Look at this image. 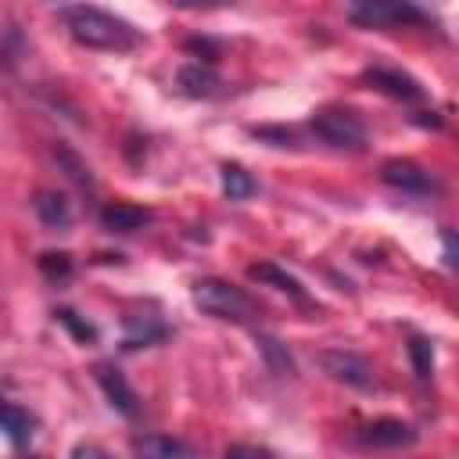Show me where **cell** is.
<instances>
[{
	"instance_id": "277c9868",
	"label": "cell",
	"mask_w": 459,
	"mask_h": 459,
	"mask_svg": "<svg viewBox=\"0 0 459 459\" xmlns=\"http://www.w3.org/2000/svg\"><path fill=\"white\" fill-rule=\"evenodd\" d=\"M312 133H316L323 143L337 147V151H362V147H366V126H362L351 111H337V108L319 111V115L312 118Z\"/></svg>"
},
{
	"instance_id": "8fae6325",
	"label": "cell",
	"mask_w": 459,
	"mask_h": 459,
	"mask_svg": "<svg viewBox=\"0 0 459 459\" xmlns=\"http://www.w3.org/2000/svg\"><path fill=\"white\" fill-rule=\"evenodd\" d=\"M247 276L258 280V283H269L273 290H280V294H287L294 301H305V287L287 269H280L276 262H255V265H247Z\"/></svg>"
},
{
	"instance_id": "2e32d148",
	"label": "cell",
	"mask_w": 459,
	"mask_h": 459,
	"mask_svg": "<svg viewBox=\"0 0 459 459\" xmlns=\"http://www.w3.org/2000/svg\"><path fill=\"white\" fill-rule=\"evenodd\" d=\"M222 194H226L230 201H244V197H251V194H255V179H251V172L240 169V165H222Z\"/></svg>"
},
{
	"instance_id": "9a60e30c",
	"label": "cell",
	"mask_w": 459,
	"mask_h": 459,
	"mask_svg": "<svg viewBox=\"0 0 459 459\" xmlns=\"http://www.w3.org/2000/svg\"><path fill=\"white\" fill-rule=\"evenodd\" d=\"M176 82H179V90H183V93H190V97H212V93H215V86H219L215 72H212V68H204V65H186V68H179Z\"/></svg>"
},
{
	"instance_id": "5b68a950",
	"label": "cell",
	"mask_w": 459,
	"mask_h": 459,
	"mask_svg": "<svg viewBox=\"0 0 459 459\" xmlns=\"http://www.w3.org/2000/svg\"><path fill=\"white\" fill-rule=\"evenodd\" d=\"M319 366H323V373H330L344 387H355V391H369L373 387V366L355 351H344V348L319 351Z\"/></svg>"
},
{
	"instance_id": "30bf717a",
	"label": "cell",
	"mask_w": 459,
	"mask_h": 459,
	"mask_svg": "<svg viewBox=\"0 0 459 459\" xmlns=\"http://www.w3.org/2000/svg\"><path fill=\"white\" fill-rule=\"evenodd\" d=\"M147 222H151V212L140 208V204H126V201H118V204L100 208V226L111 230V233H133V230H143Z\"/></svg>"
},
{
	"instance_id": "7a4b0ae2",
	"label": "cell",
	"mask_w": 459,
	"mask_h": 459,
	"mask_svg": "<svg viewBox=\"0 0 459 459\" xmlns=\"http://www.w3.org/2000/svg\"><path fill=\"white\" fill-rule=\"evenodd\" d=\"M194 305L204 316L233 319V323H244V319L255 316V301L240 287H233V283H226L219 276H204V280L194 283Z\"/></svg>"
},
{
	"instance_id": "52a82bcc",
	"label": "cell",
	"mask_w": 459,
	"mask_h": 459,
	"mask_svg": "<svg viewBox=\"0 0 459 459\" xmlns=\"http://www.w3.org/2000/svg\"><path fill=\"white\" fill-rule=\"evenodd\" d=\"M97 384L104 391V398L111 402V409H118L126 420H136L140 416V402H136V391L129 387V380L115 369V366H97Z\"/></svg>"
},
{
	"instance_id": "d6986e66",
	"label": "cell",
	"mask_w": 459,
	"mask_h": 459,
	"mask_svg": "<svg viewBox=\"0 0 459 459\" xmlns=\"http://www.w3.org/2000/svg\"><path fill=\"white\" fill-rule=\"evenodd\" d=\"M54 161L61 165V169H68V179H75L79 186H93V176H90V169L68 151V147H54Z\"/></svg>"
},
{
	"instance_id": "3957f363",
	"label": "cell",
	"mask_w": 459,
	"mask_h": 459,
	"mask_svg": "<svg viewBox=\"0 0 459 459\" xmlns=\"http://www.w3.org/2000/svg\"><path fill=\"white\" fill-rule=\"evenodd\" d=\"M348 18L362 29H391V25L427 22V14L416 7V0H351Z\"/></svg>"
},
{
	"instance_id": "ba28073f",
	"label": "cell",
	"mask_w": 459,
	"mask_h": 459,
	"mask_svg": "<svg viewBox=\"0 0 459 459\" xmlns=\"http://www.w3.org/2000/svg\"><path fill=\"white\" fill-rule=\"evenodd\" d=\"M362 79H366L373 90H380V93H387V97H398V100H420V97H423L420 82H416L412 75H405V72H394V68H369Z\"/></svg>"
},
{
	"instance_id": "cb8c5ba5",
	"label": "cell",
	"mask_w": 459,
	"mask_h": 459,
	"mask_svg": "<svg viewBox=\"0 0 459 459\" xmlns=\"http://www.w3.org/2000/svg\"><path fill=\"white\" fill-rule=\"evenodd\" d=\"M445 265H455V247H452V233H445Z\"/></svg>"
},
{
	"instance_id": "5bb4252c",
	"label": "cell",
	"mask_w": 459,
	"mask_h": 459,
	"mask_svg": "<svg viewBox=\"0 0 459 459\" xmlns=\"http://www.w3.org/2000/svg\"><path fill=\"white\" fill-rule=\"evenodd\" d=\"M133 452H136V455H161V459H172V455H190V445L179 441V437H165V434H143V437H133Z\"/></svg>"
},
{
	"instance_id": "6da1fadb",
	"label": "cell",
	"mask_w": 459,
	"mask_h": 459,
	"mask_svg": "<svg viewBox=\"0 0 459 459\" xmlns=\"http://www.w3.org/2000/svg\"><path fill=\"white\" fill-rule=\"evenodd\" d=\"M65 25L72 32L75 43L90 47V50H111V54H126L133 47L143 43L140 29L104 7H93V4H72L65 7Z\"/></svg>"
},
{
	"instance_id": "44dd1931",
	"label": "cell",
	"mask_w": 459,
	"mask_h": 459,
	"mask_svg": "<svg viewBox=\"0 0 459 459\" xmlns=\"http://www.w3.org/2000/svg\"><path fill=\"white\" fill-rule=\"evenodd\" d=\"M57 319H61V323H65V326H68V330H72V333H75L79 341H97V330H93L90 323H82V319H75V312H68V308H61V312H57Z\"/></svg>"
},
{
	"instance_id": "7c38bea8",
	"label": "cell",
	"mask_w": 459,
	"mask_h": 459,
	"mask_svg": "<svg viewBox=\"0 0 459 459\" xmlns=\"http://www.w3.org/2000/svg\"><path fill=\"white\" fill-rule=\"evenodd\" d=\"M32 416L29 412H22L18 405H11V402H4L0 398V434L14 445V448H22V445H29L32 441Z\"/></svg>"
},
{
	"instance_id": "ac0fdd59",
	"label": "cell",
	"mask_w": 459,
	"mask_h": 459,
	"mask_svg": "<svg viewBox=\"0 0 459 459\" xmlns=\"http://www.w3.org/2000/svg\"><path fill=\"white\" fill-rule=\"evenodd\" d=\"M409 359H412V369L420 380H430L434 373V344L427 337H412L409 341Z\"/></svg>"
},
{
	"instance_id": "9c48e42d",
	"label": "cell",
	"mask_w": 459,
	"mask_h": 459,
	"mask_svg": "<svg viewBox=\"0 0 459 459\" xmlns=\"http://www.w3.org/2000/svg\"><path fill=\"white\" fill-rule=\"evenodd\" d=\"M416 441V430L402 420H377L362 430V445L369 448H405Z\"/></svg>"
},
{
	"instance_id": "7402d4cb",
	"label": "cell",
	"mask_w": 459,
	"mask_h": 459,
	"mask_svg": "<svg viewBox=\"0 0 459 459\" xmlns=\"http://www.w3.org/2000/svg\"><path fill=\"white\" fill-rule=\"evenodd\" d=\"M172 7H183V11H215V7H226L233 0H169Z\"/></svg>"
},
{
	"instance_id": "e0dca14e",
	"label": "cell",
	"mask_w": 459,
	"mask_h": 459,
	"mask_svg": "<svg viewBox=\"0 0 459 459\" xmlns=\"http://www.w3.org/2000/svg\"><path fill=\"white\" fill-rule=\"evenodd\" d=\"M258 348H262V355H265V362H269V369H273V373H280V377L294 373V362H290L287 344H280V341H276V337H269V333H258Z\"/></svg>"
},
{
	"instance_id": "603a6c76",
	"label": "cell",
	"mask_w": 459,
	"mask_h": 459,
	"mask_svg": "<svg viewBox=\"0 0 459 459\" xmlns=\"http://www.w3.org/2000/svg\"><path fill=\"white\" fill-rule=\"evenodd\" d=\"M226 455H269V448H258V445H230Z\"/></svg>"
},
{
	"instance_id": "ffe728a7",
	"label": "cell",
	"mask_w": 459,
	"mask_h": 459,
	"mask_svg": "<svg viewBox=\"0 0 459 459\" xmlns=\"http://www.w3.org/2000/svg\"><path fill=\"white\" fill-rule=\"evenodd\" d=\"M39 269L50 280H57V276H68L72 273V262H68V255H39Z\"/></svg>"
},
{
	"instance_id": "4fadbf2b",
	"label": "cell",
	"mask_w": 459,
	"mask_h": 459,
	"mask_svg": "<svg viewBox=\"0 0 459 459\" xmlns=\"http://www.w3.org/2000/svg\"><path fill=\"white\" fill-rule=\"evenodd\" d=\"M32 208H36V215H39L47 226H54V230H65V226L72 222V204L65 201V194L39 190L36 201H32Z\"/></svg>"
},
{
	"instance_id": "8992f818",
	"label": "cell",
	"mask_w": 459,
	"mask_h": 459,
	"mask_svg": "<svg viewBox=\"0 0 459 459\" xmlns=\"http://www.w3.org/2000/svg\"><path fill=\"white\" fill-rule=\"evenodd\" d=\"M380 179H384L387 186L402 190V194H434V190H437L434 176H430L423 165L409 161V158H391V161H384V165H380Z\"/></svg>"
}]
</instances>
